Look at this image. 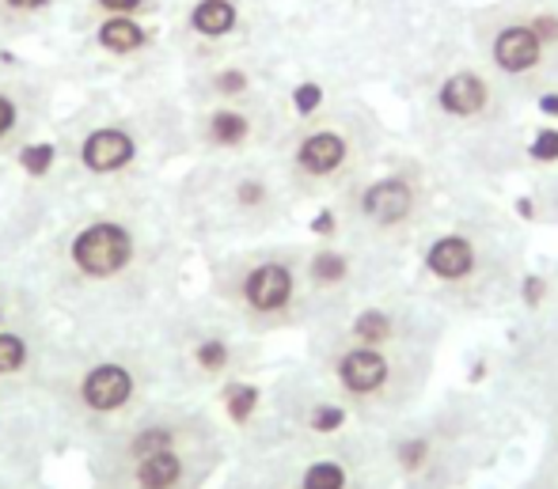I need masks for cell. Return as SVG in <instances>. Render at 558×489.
I'll use <instances>...</instances> for the list:
<instances>
[{"instance_id":"20","label":"cell","mask_w":558,"mask_h":489,"mask_svg":"<svg viewBox=\"0 0 558 489\" xmlns=\"http://www.w3.org/2000/svg\"><path fill=\"white\" fill-rule=\"evenodd\" d=\"M76 35V65L104 81L141 84L163 69L171 58L168 30L160 20H133V15H96V20H69Z\"/></svg>"},{"instance_id":"13","label":"cell","mask_w":558,"mask_h":489,"mask_svg":"<svg viewBox=\"0 0 558 489\" xmlns=\"http://www.w3.org/2000/svg\"><path fill=\"white\" fill-rule=\"evenodd\" d=\"M214 489H396V475L380 432L353 425L335 437L232 452Z\"/></svg>"},{"instance_id":"21","label":"cell","mask_w":558,"mask_h":489,"mask_svg":"<svg viewBox=\"0 0 558 489\" xmlns=\"http://www.w3.org/2000/svg\"><path fill=\"white\" fill-rule=\"evenodd\" d=\"M513 96L483 69V61L471 53L468 61L448 65L429 88V114L441 118L452 133H494L509 122Z\"/></svg>"},{"instance_id":"26","label":"cell","mask_w":558,"mask_h":489,"mask_svg":"<svg viewBox=\"0 0 558 489\" xmlns=\"http://www.w3.org/2000/svg\"><path fill=\"white\" fill-rule=\"evenodd\" d=\"M69 15L73 0H0V50L50 35Z\"/></svg>"},{"instance_id":"3","label":"cell","mask_w":558,"mask_h":489,"mask_svg":"<svg viewBox=\"0 0 558 489\" xmlns=\"http://www.w3.org/2000/svg\"><path fill=\"white\" fill-rule=\"evenodd\" d=\"M61 186L84 197L160 191L163 171L191 160L186 102L148 96L141 102H84L53 125Z\"/></svg>"},{"instance_id":"1","label":"cell","mask_w":558,"mask_h":489,"mask_svg":"<svg viewBox=\"0 0 558 489\" xmlns=\"http://www.w3.org/2000/svg\"><path fill=\"white\" fill-rule=\"evenodd\" d=\"M198 255L163 191L81 197L20 258L50 315L73 334L148 330L186 296Z\"/></svg>"},{"instance_id":"28","label":"cell","mask_w":558,"mask_h":489,"mask_svg":"<svg viewBox=\"0 0 558 489\" xmlns=\"http://www.w3.org/2000/svg\"><path fill=\"white\" fill-rule=\"evenodd\" d=\"M171 0H73L69 20H96V15H133V20H163Z\"/></svg>"},{"instance_id":"17","label":"cell","mask_w":558,"mask_h":489,"mask_svg":"<svg viewBox=\"0 0 558 489\" xmlns=\"http://www.w3.org/2000/svg\"><path fill=\"white\" fill-rule=\"evenodd\" d=\"M289 122H293V107L281 88L194 110L186 107V148H191V160L270 156Z\"/></svg>"},{"instance_id":"4","label":"cell","mask_w":558,"mask_h":489,"mask_svg":"<svg viewBox=\"0 0 558 489\" xmlns=\"http://www.w3.org/2000/svg\"><path fill=\"white\" fill-rule=\"evenodd\" d=\"M81 455L88 489H214L232 432L209 399L160 394Z\"/></svg>"},{"instance_id":"31","label":"cell","mask_w":558,"mask_h":489,"mask_svg":"<svg viewBox=\"0 0 558 489\" xmlns=\"http://www.w3.org/2000/svg\"><path fill=\"white\" fill-rule=\"evenodd\" d=\"M539 315L547 319V334H551L558 345V262H555V270L547 273V296H544V311Z\"/></svg>"},{"instance_id":"5","label":"cell","mask_w":558,"mask_h":489,"mask_svg":"<svg viewBox=\"0 0 558 489\" xmlns=\"http://www.w3.org/2000/svg\"><path fill=\"white\" fill-rule=\"evenodd\" d=\"M38 394L58 448L84 452L125 417L168 394V388L148 330H99V334L65 330Z\"/></svg>"},{"instance_id":"15","label":"cell","mask_w":558,"mask_h":489,"mask_svg":"<svg viewBox=\"0 0 558 489\" xmlns=\"http://www.w3.org/2000/svg\"><path fill=\"white\" fill-rule=\"evenodd\" d=\"M345 429H353V417L342 399L308 360H296L270 376V383L258 391L255 414L232 432V452H266L293 440L335 437Z\"/></svg>"},{"instance_id":"14","label":"cell","mask_w":558,"mask_h":489,"mask_svg":"<svg viewBox=\"0 0 558 489\" xmlns=\"http://www.w3.org/2000/svg\"><path fill=\"white\" fill-rule=\"evenodd\" d=\"M468 38L513 99L558 91V0H490L468 15Z\"/></svg>"},{"instance_id":"30","label":"cell","mask_w":558,"mask_h":489,"mask_svg":"<svg viewBox=\"0 0 558 489\" xmlns=\"http://www.w3.org/2000/svg\"><path fill=\"white\" fill-rule=\"evenodd\" d=\"M513 489H558V467H551V463H532V470L521 478Z\"/></svg>"},{"instance_id":"6","label":"cell","mask_w":558,"mask_h":489,"mask_svg":"<svg viewBox=\"0 0 558 489\" xmlns=\"http://www.w3.org/2000/svg\"><path fill=\"white\" fill-rule=\"evenodd\" d=\"M513 414L483 391L429 394L418 409L380 432L396 489H471L506 452Z\"/></svg>"},{"instance_id":"10","label":"cell","mask_w":558,"mask_h":489,"mask_svg":"<svg viewBox=\"0 0 558 489\" xmlns=\"http://www.w3.org/2000/svg\"><path fill=\"white\" fill-rule=\"evenodd\" d=\"M445 186L434 163L414 152H384L357 183L331 197V235L324 240H350L373 255L407 262L426 232L429 217L437 212Z\"/></svg>"},{"instance_id":"22","label":"cell","mask_w":558,"mask_h":489,"mask_svg":"<svg viewBox=\"0 0 558 489\" xmlns=\"http://www.w3.org/2000/svg\"><path fill=\"white\" fill-rule=\"evenodd\" d=\"M58 81L46 69L0 58V160H15L53 130Z\"/></svg>"},{"instance_id":"24","label":"cell","mask_w":558,"mask_h":489,"mask_svg":"<svg viewBox=\"0 0 558 489\" xmlns=\"http://www.w3.org/2000/svg\"><path fill=\"white\" fill-rule=\"evenodd\" d=\"M58 452V437L38 399H0V475L43 482L46 460Z\"/></svg>"},{"instance_id":"23","label":"cell","mask_w":558,"mask_h":489,"mask_svg":"<svg viewBox=\"0 0 558 489\" xmlns=\"http://www.w3.org/2000/svg\"><path fill=\"white\" fill-rule=\"evenodd\" d=\"M61 334L65 327L58 315H38L0 330V399H38Z\"/></svg>"},{"instance_id":"11","label":"cell","mask_w":558,"mask_h":489,"mask_svg":"<svg viewBox=\"0 0 558 489\" xmlns=\"http://www.w3.org/2000/svg\"><path fill=\"white\" fill-rule=\"evenodd\" d=\"M388 152L384 122L368 102L345 96L289 122L270 160L301 201H331Z\"/></svg>"},{"instance_id":"7","label":"cell","mask_w":558,"mask_h":489,"mask_svg":"<svg viewBox=\"0 0 558 489\" xmlns=\"http://www.w3.org/2000/svg\"><path fill=\"white\" fill-rule=\"evenodd\" d=\"M168 209L194 250L274 240L296 212L270 156L191 160L163 191Z\"/></svg>"},{"instance_id":"29","label":"cell","mask_w":558,"mask_h":489,"mask_svg":"<svg viewBox=\"0 0 558 489\" xmlns=\"http://www.w3.org/2000/svg\"><path fill=\"white\" fill-rule=\"evenodd\" d=\"M536 414H539V429H544V437H539V455H536V460L558 467V380H547L544 388H539Z\"/></svg>"},{"instance_id":"9","label":"cell","mask_w":558,"mask_h":489,"mask_svg":"<svg viewBox=\"0 0 558 489\" xmlns=\"http://www.w3.org/2000/svg\"><path fill=\"white\" fill-rule=\"evenodd\" d=\"M206 293L247 334H304L312 327L304 289V240H258L198 250Z\"/></svg>"},{"instance_id":"25","label":"cell","mask_w":558,"mask_h":489,"mask_svg":"<svg viewBox=\"0 0 558 489\" xmlns=\"http://www.w3.org/2000/svg\"><path fill=\"white\" fill-rule=\"evenodd\" d=\"M274 69L266 61V50L258 53H235L225 61H209L202 69H186L183 76V102L186 107H209V102H232L247 96L274 91Z\"/></svg>"},{"instance_id":"27","label":"cell","mask_w":558,"mask_h":489,"mask_svg":"<svg viewBox=\"0 0 558 489\" xmlns=\"http://www.w3.org/2000/svg\"><path fill=\"white\" fill-rule=\"evenodd\" d=\"M50 315L38 285L20 262H0V330L15 327V322Z\"/></svg>"},{"instance_id":"19","label":"cell","mask_w":558,"mask_h":489,"mask_svg":"<svg viewBox=\"0 0 558 489\" xmlns=\"http://www.w3.org/2000/svg\"><path fill=\"white\" fill-rule=\"evenodd\" d=\"M319 330H331L338 338L365 345H391V350H426L441 353L452 319L437 304H429L414 285H391L384 293L368 296L342 319L319 322Z\"/></svg>"},{"instance_id":"16","label":"cell","mask_w":558,"mask_h":489,"mask_svg":"<svg viewBox=\"0 0 558 489\" xmlns=\"http://www.w3.org/2000/svg\"><path fill=\"white\" fill-rule=\"evenodd\" d=\"M407 262L373 255L350 240H304V289H308L312 327L342 319L368 296L403 281ZM308 327V330H312Z\"/></svg>"},{"instance_id":"2","label":"cell","mask_w":558,"mask_h":489,"mask_svg":"<svg viewBox=\"0 0 558 489\" xmlns=\"http://www.w3.org/2000/svg\"><path fill=\"white\" fill-rule=\"evenodd\" d=\"M411 262V285L448 319H486L521 299L529 278V235L486 197H441L414 243Z\"/></svg>"},{"instance_id":"8","label":"cell","mask_w":558,"mask_h":489,"mask_svg":"<svg viewBox=\"0 0 558 489\" xmlns=\"http://www.w3.org/2000/svg\"><path fill=\"white\" fill-rule=\"evenodd\" d=\"M304 360L342 399L353 425L384 432L434 394L441 353L365 345L312 327L304 330Z\"/></svg>"},{"instance_id":"32","label":"cell","mask_w":558,"mask_h":489,"mask_svg":"<svg viewBox=\"0 0 558 489\" xmlns=\"http://www.w3.org/2000/svg\"><path fill=\"white\" fill-rule=\"evenodd\" d=\"M0 489H43V482H20V478L0 475Z\"/></svg>"},{"instance_id":"18","label":"cell","mask_w":558,"mask_h":489,"mask_svg":"<svg viewBox=\"0 0 558 489\" xmlns=\"http://www.w3.org/2000/svg\"><path fill=\"white\" fill-rule=\"evenodd\" d=\"M266 35V8L258 0H171L168 46L186 69L258 53Z\"/></svg>"},{"instance_id":"12","label":"cell","mask_w":558,"mask_h":489,"mask_svg":"<svg viewBox=\"0 0 558 489\" xmlns=\"http://www.w3.org/2000/svg\"><path fill=\"white\" fill-rule=\"evenodd\" d=\"M163 388L186 399H214L243 380H255L266 365V342L225 315L206 293H186L153 327Z\"/></svg>"}]
</instances>
